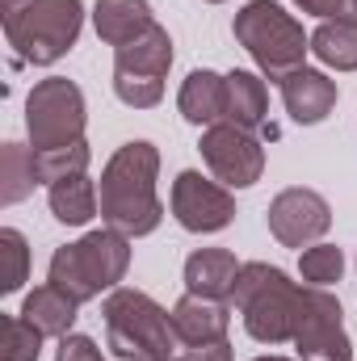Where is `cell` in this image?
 Returning a JSON list of instances; mask_svg holds the SVG:
<instances>
[{"mask_svg":"<svg viewBox=\"0 0 357 361\" xmlns=\"http://www.w3.org/2000/svg\"><path fill=\"white\" fill-rule=\"evenodd\" d=\"M156 173H160V152L147 139L122 143L105 173H101V219L118 235H152L164 219V206L156 197Z\"/></svg>","mask_w":357,"mask_h":361,"instance_id":"1","label":"cell"},{"mask_svg":"<svg viewBox=\"0 0 357 361\" xmlns=\"http://www.w3.org/2000/svg\"><path fill=\"white\" fill-rule=\"evenodd\" d=\"M0 21L8 47L25 63H55L63 59L85 25V4L80 0H0Z\"/></svg>","mask_w":357,"mask_h":361,"instance_id":"2","label":"cell"},{"mask_svg":"<svg viewBox=\"0 0 357 361\" xmlns=\"http://www.w3.org/2000/svg\"><path fill=\"white\" fill-rule=\"evenodd\" d=\"M303 298H307V286H294L286 273L265 265V261L240 265L236 290H231V302L244 315L248 336L261 341V345L294 341V328H298V315H303Z\"/></svg>","mask_w":357,"mask_h":361,"instance_id":"3","label":"cell"},{"mask_svg":"<svg viewBox=\"0 0 357 361\" xmlns=\"http://www.w3.org/2000/svg\"><path fill=\"white\" fill-rule=\"evenodd\" d=\"M105 315V345L118 361H173L177 332L173 315L143 290H114L101 307Z\"/></svg>","mask_w":357,"mask_h":361,"instance_id":"4","label":"cell"},{"mask_svg":"<svg viewBox=\"0 0 357 361\" xmlns=\"http://www.w3.org/2000/svg\"><path fill=\"white\" fill-rule=\"evenodd\" d=\"M231 30H236V42L253 55V63L277 85L290 72H298L311 51V38L303 34V25L273 0H248L236 13Z\"/></svg>","mask_w":357,"mask_h":361,"instance_id":"5","label":"cell"},{"mask_svg":"<svg viewBox=\"0 0 357 361\" xmlns=\"http://www.w3.org/2000/svg\"><path fill=\"white\" fill-rule=\"evenodd\" d=\"M126 265H131V244L126 235L118 231H89L85 240L76 244H63L55 257H51V273L47 281L59 286L68 298L76 302H89L101 290H114L122 277H126Z\"/></svg>","mask_w":357,"mask_h":361,"instance_id":"6","label":"cell"},{"mask_svg":"<svg viewBox=\"0 0 357 361\" xmlns=\"http://www.w3.org/2000/svg\"><path fill=\"white\" fill-rule=\"evenodd\" d=\"M173 68V38L164 25H152L143 38L118 47L114 55V92L131 109H152L164 97V76Z\"/></svg>","mask_w":357,"mask_h":361,"instance_id":"7","label":"cell"},{"mask_svg":"<svg viewBox=\"0 0 357 361\" xmlns=\"http://www.w3.org/2000/svg\"><path fill=\"white\" fill-rule=\"evenodd\" d=\"M85 92L63 76L38 80L25 97V130L34 152H55V147H72L85 139Z\"/></svg>","mask_w":357,"mask_h":361,"instance_id":"8","label":"cell"},{"mask_svg":"<svg viewBox=\"0 0 357 361\" xmlns=\"http://www.w3.org/2000/svg\"><path fill=\"white\" fill-rule=\"evenodd\" d=\"M198 152H202L206 169L223 180L227 189H248L265 173V147H261V139L253 130H244V126H231V122L206 126Z\"/></svg>","mask_w":357,"mask_h":361,"instance_id":"9","label":"cell"},{"mask_svg":"<svg viewBox=\"0 0 357 361\" xmlns=\"http://www.w3.org/2000/svg\"><path fill=\"white\" fill-rule=\"evenodd\" d=\"M341 302L324 290V286H307L303 298V315L294 328V349L303 361H353V345L341 319Z\"/></svg>","mask_w":357,"mask_h":361,"instance_id":"10","label":"cell"},{"mask_svg":"<svg viewBox=\"0 0 357 361\" xmlns=\"http://www.w3.org/2000/svg\"><path fill=\"white\" fill-rule=\"evenodd\" d=\"M332 227V206L315 193V189H282L269 202V231L277 244L286 248H307L311 240H320Z\"/></svg>","mask_w":357,"mask_h":361,"instance_id":"11","label":"cell"},{"mask_svg":"<svg viewBox=\"0 0 357 361\" xmlns=\"http://www.w3.org/2000/svg\"><path fill=\"white\" fill-rule=\"evenodd\" d=\"M173 214H177V223L185 231L210 235V231H223L236 219V197L223 185H214V180H206L202 173L189 169L173 180Z\"/></svg>","mask_w":357,"mask_h":361,"instance_id":"12","label":"cell"},{"mask_svg":"<svg viewBox=\"0 0 357 361\" xmlns=\"http://www.w3.org/2000/svg\"><path fill=\"white\" fill-rule=\"evenodd\" d=\"M277 89H282V101H286V109H290V118H294L298 126L324 122V118L332 114V105H337V80H328V76L315 72V68L290 72Z\"/></svg>","mask_w":357,"mask_h":361,"instance_id":"13","label":"cell"},{"mask_svg":"<svg viewBox=\"0 0 357 361\" xmlns=\"http://www.w3.org/2000/svg\"><path fill=\"white\" fill-rule=\"evenodd\" d=\"M227 307L214 302V298H198V294H185L177 307H173V332L185 349H198V345H214V341H227Z\"/></svg>","mask_w":357,"mask_h":361,"instance_id":"14","label":"cell"},{"mask_svg":"<svg viewBox=\"0 0 357 361\" xmlns=\"http://www.w3.org/2000/svg\"><path fill=\"white\" fill-rule=\"evenodd\" d=\"M236 277H240V261L227 248H198L185 261V290L198 298H214V302L231 298Z\"/></svg>","mask_w":357,"mask_h":361,"instance_id":"15","label":"cell"},{"mask_svg":"<svg viewBox=\"0 0 357 361\" xmlns=\"http://www.w3.org/2000/svg\"><path fill=\"white\" fill-rule=\"evenodd\" d=\"M92 25H97V38L101 42L126 47V42L143 38L156 25V17H152V4L147 0H97Z\"/></svg>","mask_w":357,"mask_h":361,"instance_id":"16","label":"cell"},{"mask_svg":"<svg viewBox=\"0 0 357 361\" xmlns=\"http://www.w3.org/2000/svg\"><path fill=\"white\" fill-rule=\"evenodd\" d=\"M181 118L193 122V126H214V122H227V76L219 72H189L185 85H181Z\"/></svg>","mask_w":357,"mask_h":361,"instance_id":"17","label":"cell"},{"mask_svg":"<svg viewBox=\"0 0 357 361\" xmlns=\"http://www.w3.org/2000/svg\"><path fill=\"white\" fill-rule=\"evenodd\" d=\"M76 298H68L59 286H38L34 294H25V307H21V319L34 324L42 336H68L72 324H76Z\"/></svg>","mask_w":357,"mask_h":361,"instance_id":"18","label":"cell"},{"mask_svg":"<svg viewBox=\"0 0 357 361\" xmlns=\"http://www.w3.org/2000/svg\"><path fill=\"white\" fill-rule=\"evenodd\" d=\"M265 109H269V92L261 76H253V72H231L227 76V122L231 126L257 130V126H265Z\"/></svg>","mask_w":357,"mask_h":361,"instance_id":"19","label":"cell"},{"mask_svg":"<svg viewBox=\"0 0 357 361\" xmlns=\"http://www.w3.org/2000/svg\"><path fill=\"white\" fill-rule=\"evenodd\" d=\"M97 210H101V197H97V185L89 180V173H76V177H63L51 185V214L59 223L85 227Z\"/></svg>","mask_w":357,"mask_h":361,"instance_id":"20","label":"cell"},{"mask_svg":"<svg viewBox=\"0 0 357 361\" xmlns=\"http://www.w3.org/2000/svg\"><path fill=\"white\" fill-rule=\"evenodd\" d=\"M311 55L337 72H357V21H320V30L311 34Z\"/></svg>","mask_w":357,"mask_h":361,"instance_id":"21","label":"cell"},{"mask_svg":"<svg viewBox=\"0 0 357 361\" xmlns=\"http://www.w3.org/2000/svg\"><path fill=\"white\" fill-rule=\"evenodd\" d=\"M38 185V169H34V147L21 143H4L0 147V202L13 206L21 197H30Z\"/></svg>","mask_w":357,"mask_h":361,"instance_id":"22","label":"cell"},{"mask_svg":"<svg viewBox=\"0 0 357 361\" xmlns=\"http://www.w3.org/2000/svg\"><path fill=\"white\" fill-rule=\"evenodd\" d=\"M42 353V332L25 324L21 315L0 319V361H38Z\"/></svg>","mask_w":357,"mask_h":361,"instance_id":"23","label":"cell"},{"mask_svg":"<svg viewBox=\"0 0 357 361\" xmlns=\"http://www.w3.org/2000/svg\"><path fill=\"white\" fill-rule=\"evenodd\" d=\"M34 169H38V180L55 185L63 177H76L89 169V143H72V147H55V152H34Z\"/></svg>","mask_w":357,"mask_h":361,"instance_id":"24","label":"cell"},{"mask_svg":"<svg viewBox=\"0 0 357 361\" xmlns=\"http://www.w3.org/2000/svg\"><path fill=\"white\" fill-rule=\"evenodd\" d=\"M30 273V248H25V235L17 227H4L0 231V290L4 294H17L21 281Z\"/></svg>","mask_w":357,"mask_h":361,"instance_id":"25","label":"cell"},{"mask_svg":"<svg viewBox=\"0 0 357 361\" xmlns=\"http://www.w3.org/2000/svg\"><path fill=\"white\" fill-rule=\"evenodd\" d=\"M298 269H303V281H307V286H332V281H341L345 257H341V248H332V244H315V248L303 252Z\"/></svg>","mask_w":357,"mask_h":361,"instance_id":"26","label":"cell"},{"mask_svg":"<svg viewBox=\"0 0 357 361\" xmlns=\"http://www.w3.org/2000/svg\"><path fill=\"white\" fill-rule=\"evenodd\" d=\"M303 13H315V17H341V21H357V0H294Z\"/></svg>","mask_w":357,"mask_h":361,"instance_id":"27","label":"cell"},{"mask_svg":"<svg viewBox=\"0 0 357 361\" xmlns=\"http://www.w3.org/2000/svg\"><path fill=\"white\" fill-rule=\"evenodd\" d=\"M55 361H105L101 357V349L92 345L89 336H59V353H55Z\"/></svg>","mask_w":357,"mask_h":361,"instance_id":"28","label":"cell"},{"mask_svg":"<svg viewBox=\"0 0 357 361\" xmlns=\"http://www.w3.org/2000/svg\"><path fill=\"white\" fill-rule=\"evenodd\" d=\"M189 361H231V345L227 341H214V345H198V349H185Z\"/></svg>","mask_w":357,"mask_h":361,"instance_id":"29","label":"cell"},{"mask_svg":"<svg viewBox=\"0 0 357 361\" xmlns=\"http://www.w3.org/2000/svg\"><path fill=\"white\" fill-rule=\"evenodd\" d=\"M257 361H290V357H257Z\"/></svg>","mask_w":357,"mask_h":361,"instance_id":"30","label":"cell"},{"mask_svg":"<svg viewBox=\"0 0 357 361\" xmlns=\"http://www.w3.org/2000/svg\"><path fill=\"white\" fill-rule=\"evenodd\" d=\"M173 361H189V357H173Z\"/></svg>","mask_w":357,"mask_h":361,"instance_id":"31","label":"cell"},{"mask_svg":"<svg viewBox=\"0 0 357 361\" xmlns=\"http://www.w3.org/2000/svg\"><path fill=\"white\" fill-rule=\"evenodd\" d=\"M210 4H223V0H210Z\"/></svg>","mask_w":357,"mask_h":361,"instance_id":"32","label":"cell"}]
</instances>
